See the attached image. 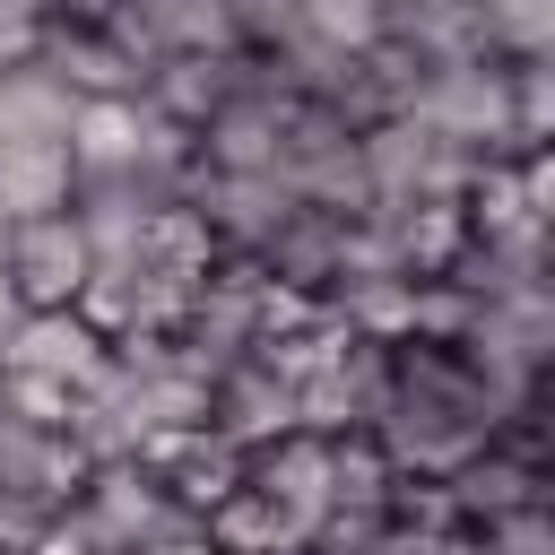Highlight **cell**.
<instances>
[{
    "mask_svg": "<svg viewBox=\"0 0 555 555\" xmlns=\"http://www.w3.org/2000/svg\"><path fill=\"white\" fill-rule=\"evenodd\" d=\"M468 43L494 61H546L555 52V0H468Z\"/></svg>",
    "mask_w": 555,
    "mask_h": 555,
    "instance_id": "12",
    "label": "cell"
},
{
    "mask_svg": "<svg viewBox=\"0 0 555 555\" xmlns=\"http://www.w3.org/2000/svg\"><path fill=\"white\" fill-rule=\"evenodd\" d=\"M304 555H312V546H304Z\"/></svg>",
    "mask_w": 555,
    "mask_h": 555,
    "instance_id": "21",
    "label": "cell"
},
{
    "mask_svg": "<svg viewBox=\"0 0 555 555\" xmlns=\"http://www.w3.org/2000/svg\"><path fill=\"white\" fill-rule=\"evenodd\" d=\"M503 87H512V147H546L555 139V52L503 61Z\"/></svg>",
    "mask_w": 555,
    "mask_h": 555,
    "instance_id": "14",
    "label": "cell"
},
{
    "mask_svg": "<svg viewBox=\"0 0 555 555\" xmlns=\"http://www.w3.org/2000/svg\"><path fill=\"white\" fill-rule=\"evenodd\" d=\"M147 468L165 477L173 512L208 520V512L243 486V442H225L217 425H182V434H156V442H147Z\"/></svg>",
    "mask_w": 555,
    "mask_h": 555,
    "instance_id": "6",
    "label": "cell"
},
{
    "mask_svg": "<svg viewBox=\"0 0 555 555\" xmlns=\"http://www.w3.org/2000/svg\"><path fill=\"white\" fill-rule=\"evenodd\" d=\"M199 538H208L217 555H304V546H312V538H304L260 486H234V494L199 520Z\"/></svg>",
    "mask_w": 555,
    "mask_h": 555,
    "instance_id": "10",
    "label": "cell"
},
{
    "mask_svg": "<svg viewBox=\"0 0 555 555\" xmlns=\"http://www.w3.org/2000/svg\"><path fill=\"white\" fill-rule=\"evenodd\" d=\"M191 555H217V546H191Z\"/></svg>",
    "mask_w": 555,
    "mask_h": 555,
    "instance_id": "20",
    "label": "cell"
},
{
    "mask_svg": "<svg viewBox=\"0 0 555 555\" xmlns=\"http://www.w3.org/2000/svg\"><path fill=\"white\" fill-rule=\"evenodd\" d=\"M460 555H555V512L546 503H512L460 529Z\"/></svg>",
    "mask_w": 555,
    "mask_h": 555,
    "instance_id": "13",
    "label": "cell"
},
{
    "mask_svg": "<svg viewBox=\"0 0 555 555\" xmlns=\"http://www.w3.org/2000/svg\"><path fill=\"white\" fill-rule=\"evenodd\" d=\"M0 555H26V546H0Z\"/></svg>",
    "mask_w": 555,
    "mask_h": 555,
    "instance_id": "19",
    "label": "cell"
},
{
    "mask_svg": "<svg viewBox=\"0 0 555 555\" xmlns=\"http://www.w3.org/2000/svg\"><path fill=\"white\" fill-rule=\"evenodd\" d=\"M9 373H35V382H61V390H87L104 364H113V338L69 304V312H17L9 347H0Z\"/></svg>",
    "mask_w": 555,
    "mask_h": 555,
    "instance_id": "5",
    "label": "cell"
},
{
    "mask_svg": "<svg viewBox=\"0 0 555 555\" xmlns=\"http://www.w3.org/2000/svg\"><path fill=\"white\" fill-rule=\"evenodd\" d=\"M35 61H43L78 104H95V95H139V78H147V61H139L104 17H43Z\"/></svg>",
    "mask_w": 555,
    "mask_h": 555,
    "instance_id": "4",
    "label": "cell"
},
{
    "mask_svg": "<svg viewBox=\"0 0 555 555\" xmlns=\"http://www.w3.org/2000/svg\"><path fill=\"white\" fill-rule=\"evenodd\" d=\"M69 191H78L69 139H0V208H9V217L69 208Z\"/></svg>",
    "mask_w": 555,
    "mask_h": 555,
    "instance_id": "9",
    "label": "cell"
},
{
    "mask_svg": "<svg viewBox=\"0 0 555 555\" xmlns=\"http://www.w3.org/2000/svg\"><path fill=\"white\" fill-rule=\"evenodd\" d=\"M251 269L278 286V295H304V304H330L338 295V269H347V217L330 208H286L260 243H251Z\"/></svg>",
    "mask_w": 555,
    "mask_h": 555,
    "instance_id": "3",
    "label": "cell"
},
{
    "mask_svg": "<svg viewBox=\"0 0 555 555\" xmlns=\"http://www.w3.org/2000/svg\"><path fill=\"white\" fill-rule=\"evenodd\" d=\"M208 425L251 451V442H269V434L295 425V382L278 364H260V356H234L225 373H208Z\"/></svg>",
    "mask_w": 555,
    "mask_h": 555,
    "instance_id": "7",
    "label": "cell"
},
{
    "mask_svg": "<svg viewBox=\"0 0 555 555\" xmlns=\"http://www.w3.org/2000/svg\"><path fill=\"white\" fill-rule=\"evenodd\" d=\"M61 512H69V529H78L95 555H130L139 538H156V529L173 520V494H165V477L147 468V451H121V460H87V477H78V494H69Z\"/></svg>",
    "mask_w": 555,
    "mask_h": 555,
    "instance_id": "1",
    "label": "cell"
},
{
    "mask_svg": "<svg viewBox=\"0 0 555 555\" xmlns=\"http://www.w3.org/2000/svg\"><path fill=\"white\" fill-rule=\"evenodd\" d=\"M69 113H78V95L35 52L0 61V139H69Z\"/></svg>",
    "mask_w": 555,
    "mask_h": 555,
    "instance_id": "11",
    "label": "cell"
},
{
    "mask_svg": "<svg viewBox=\"0 0 555 555\" xmlns=\"http://www.w3.org/2000/svg\"><path fill=\"white\" fill-rule=\"evenodd\" d=\"M0 251H9V208H0Z\"/></svg>",
    "mask_w": 555,
    "mask_h": 555,
    "instance_id": "16",
    "label": "cell"
},
{
    "mask_svg": "<svg viewBox=\"0 0 555 555\" xmlns=\"http://www.w3.org/2000/svg\"><path fill=\"white\" fill-rule=\"evenodd\" d=\"M199 217H208V234H217V251H251L286 208H295V191H286V173H191V191H182Z\"/></svg>",
    "mask_w": 555,
    "mask_h": 555,
    "instance_id": "8",
    "label": "cell"
},
{
    "mask_svg": "<svg viewBox=\"0 0 555 555\" xmlns=\"http://www.w3.org/2000/svg\"><path fill=\"white\" fill-rule=\"evenodd\" d=\"M312 555H347V546H312Z\"/></svg>",
    "mask_w": 555,
    "mask_h": 555,
    "instance_id": "17",
    "label": "cell"
},
{
    "mask_svg": "<svg viewBox=\"0 0 555 555\" xmlns=\"http://www.w3.org/2000/svg\"><path fill=\"white\" fill-rule=\"evenodd\" d=\"M442 555H460V538H451V546H442Z\"/></svg>",
    "mask_w": 555,
    "mask_h": 555,
    "instance_id": "18",
    "label": "cell"
},
{
    "mask_svg": "<svg viewBox=\"0 0 555 555\" xmlns=\"http://www.w3.org/2000/svg\"><path fill=\"white\" fill-rule=\"evenodd\" d=\"M0 278L17 295V312H69L78 286L95 278V243L69 208H43V217H9V251H0Z\"/></svg>",
    "mask_w": 555,
    "mask_h": 555,
    "instance_id": "2",
    "label": "cell"
},
{
    "mask_svg": "<svg viewBox=\"0 0 555 555\" xmlns=\"http://www.w3.org/2000/svg\"><path fill=\"white\" fill-rule=\"evenodd\" d=\"M43 17H52V0H0V61H26Z\"/></svg>",
    "mask_w": 555,
    "mask_h": 555,
    "instance_id": "15",
    "label": "cell"
}]
</instances>
